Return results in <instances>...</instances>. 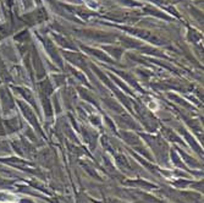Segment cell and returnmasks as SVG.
<instances>
[{
  "mask_svg": "<svg viewBox=\"0 0 204 203\" xmlns=\"http://www.w3.org/2000/svg\"><path fill=\"white\" fill-rule=\"evenodd\" d=\"M88 3H90L89 4V6H92V8H97L98 5H97V2H93V0H87Z\"/></svg>",
  "mask_w": 204,
  "mask_h": 203,
  "instance_id": "6da1fadb",
  "label": "cell"
}]
</instances>
